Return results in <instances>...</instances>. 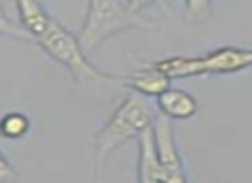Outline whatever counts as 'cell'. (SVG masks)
Returning <instances> with one entry per match:
<instances>
[{
    "label": "cell",
    "mask_w": 252,
    "mask_h": 183,
    "mask_svg": "<svg viewBox=\"0 0 252 183\" xmlns=\"http://www.w3.org/2000/svg\"><path fill=\"white\" fill-rule=\"evenodd\" d=\"M95 2H97V0H88V5H92V4H95Z\"/></svg>",
    "instance_id": "2e32d148"
},
{
    "label": "cell",
    "mask_w": 252,
    "mask_h": 183,
    "mask_svg": "<svg viewBox=\"0 0 252 183\" xmlns=\"http://www.w3.org/2000/svg\"><path fill=\"white\" fill-rule=\"evenodd\" d=\"M137 140V183H162L166 169L162 168V164L158 159V154H156L152 130L142 133Z\"/></svg>",
    "instance_id": "52a82bcc"
},
{
    "label": "cell",
    "mask_w": 252,
    "mask_h": 183,
    "mask_svg": "<svg viewBox=\"0 0 252 183\" xmlns=\"http://www.w3.org/2000/svg\"><path fill=\"white\" fill-rule=\"evenodd\" d=\"M151 130L156 145V154H158V159L162 164V168L166 171H182V169H185L178 142H176L175 121L159 113Z\"/></svg>",
    "instance_id": "5b68a950"
},
{
    "label": "cell",
    "mask_w": 252,
    "mask_h": 183,
    "mask_svg": "<svg viewBox=\"0 0 252 183\" xmlns=\"http://www.w3.org/2000/svg\"><path fill=\"white\" fill-rule=\"evenodd\" d=\"M0 130H2V135L9 140H19L30 133L32 120L25 113L11 111V113L4 114V118L0 121Z\"/></svg>",
    "instance_id": "8fae6325"
},
{
    "label": "cell",
    "mask_w": 252,
    "mask_h": 183,
    "mask_svg": "<svg viewBox=\"0 0 252 183\" xmlns=\"http://www.w3.org/2000/svg\"><path fill=\"white\" fill-rule=\"evenodd\" d=\"M121 83L126 85L131 92L140 93L147 99H158L159 95H162L166 90L171 88V80L162 71H159L154 64L140 67V69L123 76Z\"/></svg>",
    "instance_id": "8992f818"
},
{
    "label": "cell",
    "mask_w": 252,
    "mask_h": 183,
    "mask_svg": "<svg viewBox=\"0 0 252 183\" xmlns=\"http://www.w3.org/2000/svg\"><path fill=\"white\" fill-rule=\"evenodd\" d=\"M183 7H185L187 19L190 23L200 25L213 14L214 0H183Z\"/></svg>",
    "instance_id": "7c38bea8"
},
{
    "label": "cell",
    "mask_w": 252,
    "mask_h": 183,
    "mask_svg": "<svg viewBox=\"0 0 252 183\" xmlns=\"http://www.w3.org/2000/svg\"><path fill=\"white\" fill-rule=\"evenodd\" d=\"M158 104L140 93H128L114 109L107 123L92 138L95 173H100L105 159L131 138H138L151 130L158 118Z\"/></svg>",
    "instance_id": "6da1fadb"
},
{
    "label": "cell",
    "mask_w": 252,
    "mask_h": 183,
    "mask_svg": "<svg viewBox=\"0 0 252 183\" xmlns=\"http://www.w3.org/2000/svg\"><path fill=\"white\" fill-rule=\"evenodd\" d=\"M159 71L166 74L169 80H189V78H199V61L197 57L187 56H171L154 62Z\"/></svg>",
    "instance_id": "30bf717a"
},
{
    "label": "cell",
    "mask_w": 252,
    "mask_h": 183,
    "mask_svg": "<svg viewBox=\"0 0 252 183\" xmlns=\"http://www.w3.org/2000/svg\"><path fill=\"white\" fill-rule=\"evenodd\" d=\"M38 47L57 64L66 67L76 81H123V76L104 73L88 61L78 35H73L57 19H52L49 30L36 40Z\"/></svg>",
    "instance_id": "3957f363"
},
{
    "label": "cell",
    "mask_w": 252,
    "mask_h": 183,
    "mask_svg": "<svg viewBox=\"0 0 252 183\" xmlns=\"http://www.w3.org/2000/svg\"><path fill=\"white\" fill-rule=\"evenodd\" d=\"M156 0H125L126 7L130 9L131 12H135V14H142V11H145Z\"/></svg>",
    "instance_id": "9a60e30c"
},
{
    "label": "cell",
    "mask_w": 252,
    "mask_h": 183,
    "mask_svg": "<svg viewBox=\"0 0 252 183\" xmlns=\"http://www.w3.org/2000/svg\"><path fill=\"white\" fill-rule=\"evenodd\" d=\"M200 76L235 74L252 66V49L242 47H218L204 56H197Z\"/></svg>",
    "instance_id": "277c9868"
},
{
    "label": "cell",
    "mask_w": 252,
    "mask_h": 183,
    "mask_svg": "<svg viewBox=\"0 0 252 183\" xmlns=\"http://www.w3.org/2000/svg\"><path fill=\"white\" fill-rule=\"evenodd\" d=\"M14 4L18 9L19 25L28 31V35L35 42L42 38L54 19L43 7L42 2L40 0H14Z\"/></svg>",
    "instance_id": "9c48e42d"
},
{
    "label": "cell",
    "mask_w": 252,
    "mask_h": 183,
    "mask_svg": "<svg viewBox=\"0 0 252 183\" xmlns=\"http://www.w3.org/2000/svg\"><path fill=\"white\" fill-rule=\"evenodd\" d=\"M158 109L161 114L171 118L173 121H187L192 120L199 113V102L197 99L183 88H169L162 95L156 99Z\"/></svg>",
    "instance_id": "ba28073f"
},
{
    "label": "cell",
    "mask_w": 252,
    "mask_h": 183,
    "mask_svg": "<svg viewBox=\"0 0 252 183\" xmlns=\"http://www.w3.org/2000/svg\"><path fill=\"white\" fill-rule=\"evenodd\" d=\"M0 26H2V35L4 36H12V38L25 40V42L33 40L21 25H14V23L9 21V16L5 11H2V23H0Z\"/></svg>",
    "instance_id": "4fadbf2b"
},
{
    "label": "cell",
    "mask_w": 252,
    "mask_h": 183,
    "mask_svg": "<svg viewBox=\"0 0 252 183\" xmlns=\"http://www.w3.org/2000/svg\"><path fill=\"white\" fill-rule=\"evenodd\" d=\"M154 28H158V23L131 12L121 0H97L95 4L87 5L78 38L88 54L123 31Z\"/></svg>",
    "instance_id": "7a4b0ae2"
},
{
    "label": "cell",
    "mask_w": 252,
    "mask_h": 183,
    "mask_svg": "<svg viewBox=\"0 0 252 183\" xmlns=\"http://www.w3.org/2000/svg\"><path fill=\"white\" fill-rule=\"evenodd\" d=\"M16 169L14 166H11V162H9L7 155H2V161H0V182L2 183H9L12 182V180L16 178Z\"/></svg>",
    "instance_id": "5bb4252c"
}]
</instances>
